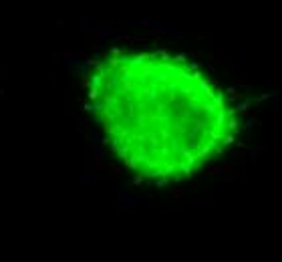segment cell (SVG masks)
<instances>
[{
  "instance_id": "1",
  "label": "cell",
  "mask_w": 282,
  "mask_h": 262,
  "mask_svg": "<svg viewBox=\"0 0 282 262\" xmlns=\"http://www.w3.org/2000/svg\"><path fill=\"white\" fill-rule=\"evenodd\" d=\"M89 105L111 151L139 177L177 181L234 143L238 117L196 64L165 51L111 52L89 75Z\"/></svg>"
}]
</instances>
